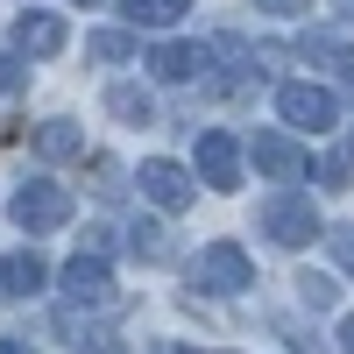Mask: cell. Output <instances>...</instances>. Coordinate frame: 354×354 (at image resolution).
I'll return each mask as SVG.
<instances>
[{
  "instance_id": "1",
  "label": "cell",
  "mask_w": 354,
  "mask_h": 354,
  "mask_svg": "<svg viewBox=\"0 0 354 354\" xmlns=\"http://www.w3.org/2000/svg\"><path fill=\"white\" fill-rule=\"evenodd\" d=\"M64 220H71V192H64V185L36 177V185L15 192V227H21V234H50V227H64Z\"/></svg>"
},
{
  "instance_id": "2",
  "label": "cell",
  "mask_w": 354,
  "mask_h": 354,
  "mask_svg": "<svg viewBox=\"0 0 354 354\" xmlns=\"http://www.w3.org/2000/svg\"><path fill=\"white\" fill-rule=\"evenodd\" d=\"M248 283H255V262L234 248V241H205V248H198L192 290H248Z\"/></svg>"
},
{
  "instance_id": "3",
  "label": "cell",
  "mask_w": 354,
  "mask_h": 354,
  "mask_svg": "<svg viewBox=\"0 0 354 354\" xmlns=\"http://www.w3.org/2000/svg\"><path fill=\"white\" fill-rule=\"evenodd\" d=\"M262 234H270V241H283V248H305L312 234H319L312 198H298V192H277L270 205H262Z\"/></svg>"
},
{
  "instance_id": "4",
  "label": "cell",
  "mask_w": 354,
  "mask_h": 354,
  "mask_svg": "<svg viewBox=\"0 0 354 354\" xmlns=\"http://www.w3.org/2000/svg\"><path fill=\"white\" fill-rule=\"evenodd\" d=\"M277 106H283V121H290V128H312V135H326V128L340 121L333 93H319V85H283Z\"/></svg>"
},
{
  "instance_id": "5",
  "label": "cell",
  "mask_w": 354,
  "mask_h": 354,
  "mask_svg": "<svg viewBox=\"0 0 354 354\" xmlns=\"http://www.w3.org/2000/svg\"><path fill=\"white\" fill-rule=\"evenodd\" d=\"M198 177H205V185H213V192H234V185H241V149H234V135H198Z\"/></svg>"
},
{
  "instance_id": "6",
  "label": "cell",
  "mask_w": 354,
  "mask_h": 354,
  "mask_svg": "<svg viewBox=\"0 0 354 354\" xmlns=\"http://www.w3.org/2000/svg\"><path fill=\"white\" fill-rule=\"evenodd\" d=\"M142 192H149L163 213H185V205H192V177L177 163H163V156H149V163H142Z\"/></svg>"
},
{
  "instance_id": "7",
  "label": "cell",
  "mask_w": 354,
  "mask_h": 354,
  "mask_svg": "<svg viewBox=\"0 0 354 354\" xmlns=\"http://www.w3.org/2000/svg\"><path fill=\"white\" fill-rule=\"evenodd\" d=\"M64 290H71L78 305H113V277H106L100 255H71L64 262Z\"/></svg>"
},
{
  "instance_id": "8",
  "label": "cell",
  "mask_w": 354,
  "mask_h": 354,
  "mask_svg": "<svg viewBox=\"0 0 354 354\" xmlns=\"http://www.w3.org/2000/svg\"><path fill=\"white\" fill-rule=\"evenodd\" d=\"M15 50L57 57V50H64V21H57V15H21V21H15Z\"/></svg>"
},
{
  "instance_id": "9",
  "label": "cell",
  "mask_w": 354,
  "mask_h": 354,
  "mask_svg": "<svg viewBox=\"0 0 354 354\" xmlns=\"http://www.w3.org/2000/svg\"><path fill=\"white\" fill-rule=\"evenodd\" d=\"M43 255L36 248H21V255H8V262H0V283H8V298H36V290H43Z\"/></svg>"
},
{
  "instance_id": "10",
  "label": "cell",
  "mask_w": 354,
  "mask_h": 354,
  "mask_svg": "<svg viewBox=\"0 0 354 354\" xmlns=\"http://www.w3.org/2000/svg\"><path fill=\"white\" fill-rule=\"evenodd\" d=\"M149 71H156V78H198V71H205V50H192V43H163V50L149 57Z\"/></svg>"
},
{
  "instance_id": "11",
  "label": "cell",
  "mask_w": 354,
  "mask_h": 354,
  "mask_svg": "<svg viewBox=\"0 0 354 354\" xmlns=\"http://www.w3.org/2000/svg\"><path fill=\"white\" fill-rule=\"evenodd\" d=\"M255 163L270 170V177H298V170H305V156L290 149L283 135H255Z\"/></svg>"
},
{
  "instance_id": "12",
  "label": "cell",
  "mask_w": 354,
  "mask_h": 354,
  "mask_svg": "<svg viewBox=\"0 0 354 354\" xmlns=\"http://www.w3.org/2000/svg\"><path fill=\"white\" fill-rule=\"evenodd\" d=\"M36 149H43V156H78L85 135H78L71 121H43V128H36Z\"/></svg>"
},
{
  "instance_id": "13",
  "label": "cell",
  "mask_w": 354,
  "mask_h": 354,
  "mask_svg": "<svg viewBox=\"0 0 354 354\" xmlns=\"http://www.w3.org/2000/svg\"><path fill=\"white\" fill-rule=\"evenodd\" d=\"M128 248H135L142 262H170V234H163L156 220H135V227H128Z\"/></svg>"
},
{
  "instance_id": "14",
  "label": "cell",
  "mask_w": 354,
  "mask_h": 354,
  "mask_svg": "<svg viewBox=\"0 0 354 354\" xmlns=\"http://www.w3.org/2000/svg\"><path fill=\"white\" fill-rule=\"evenodd\" d=\"M177 15H185V0H128V21L135 28H170Z\"/></svg>"
},
{
  "instance_id": "15",
  "label": "cell",
  "mask_w": 354,
  "mask_h": 354,
  "mask_svg": "<svg viewBox=\"0 0 354 354\" xmlns=\"http://www.w3.org/2000/svg\"><path fill=\"white\" fill-rule=\"evenodd\" d=\"M106 106L121 113V121H149V113H156V106H149V93H135V85H113V100H106Z\"/></svg>"
},
{
  "instance_id": "16",
  "label": "cell",
  "mask_w": 354,
  "mask_h": 354,
  "mask_svg": "<svg viewBox=\"0 0 354 354\" xmlns=\"http://www.w3.org/2000/svg\"><path fill=\"white\" fill-rule=\"evenodd\" d=\"M85 50H93V57H106V64H121V57H128L135 43L121 36V28H100V36H93V43H85Z\"/></svg>"
},
{
  "instance_id": "17",
  "label": "cell",
  "mask_w": 354,
  "mask_h": 354,
  "mask_svg": "<svg viewBox=\"0 0 354 354\" xmlns=\"http://www.w3.org/2000/svg\"><path fill=\"white\" fill-rule=\"evenodd\" d=\"M305 305H333V283L326 277H305Z\"/></svg>"
},
{
  "instance_id": "18",
  "label": "cell",
  "mask_w": 354,
  "mask_h": 354,
  "mask_svg": "<svg viewBox=\"0 0 354 354\" xmlns=\"http://www.w3.org/2000/svg\"><path fill=\"white\" fill-rule=\"evenodd\" d=\"M0 93H21V64L15 57H0Z\"/></svg>"
},
{
  "instance_id": "19",
  "label": "cell",
  "mask_w": 354,
  "mask_h": 354,
  "mask_svg": "<svg viewBox=\"0 0 354 354\" xmlns=\"http://www.w3.org/2000/svg\"><path fill=\"white\" fill-rule=\"evenodd\" d=\"M255 8H270V15H305V0H255Z\"/></svg>"
},
{
  "instance_id": "20",
  "label": "cell",
  "mask_w": 354,
  "mask_h": 354,
  "mask_svg": "<svg viewBox=\"0 0 354 354\" xmlns=\"http://www.w3.org/2000/svg\"><path fill=\"white\" fill-rule=\"evenodd\" d=\"M333 255H340L347 270H354V234H333Z\"/></svg>"
},
{
  "instance_id": "21",
  "label": "cell",
  "mask_w": 354,
  "mask_h": 354,
  "mask_svg": "<svg viewBox=\"0 0 354 354\" xmlns=\"http://www.w3.org/2000/svg\"><path fill=\"white\" fill-rule=\"evenodd\" d=\"M340 347H347V354H354V319H340Z\"/></svg>"
},
{
  "instance_id": "22",
  "label": "cell",
  "mask_w": 354,
  "mask_h": 354,
  "mask_svg": "<svg viewBox=\"0 0 354 354\" xmlns=\"http://www.w3.org/2000/svg\"><path fill=\"white\" fill-rule=\"evenodd\" d=\"M0 354H28V347H21V340H0Z\"/></svg>"
},
{
  "instance_id": "23",
  "label": "cell",
  "mask_w": 354,
  "mask_h": 354,
  "mask_svg": "<svg viewBox=\"0 0 354 354\" xmlns=\"http://www.w3.org/2000/svg\"><path fill=\"white\" fill-rule=\"evenodd\" d=\"M347 93H354V64H347Z\"/></svg>"
},
{
  "instance_id": "24",
  "label": "cell",
  "mask_w": 354,
  "mask_h": 354,
  "mask_svg": "<svg viewBox=\"0 0 354 354\" xmlns=\"http://www.w3.org/2000/svg\"><path fill=\"white\" fill-rule=\"evenodd\" d=\"M85 8H93V0H85Z\"/></svg>"
}]
</instances>
